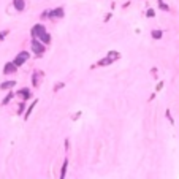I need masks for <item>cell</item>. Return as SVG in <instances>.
<instances>
[{"mask_svg": "<svg viewBox=\"0 0 179 179\" xmlns=\"http://www.w3.org/2000/svg\"><path fill=\"white\" fill-rule=\"evenodd\" d=\"M32 49H33L35 54H43V52H44V44H43V41H41V40L38 41V40L35 38V40L32 41Z\"/></svg>", "mask_w": 179, "mask_h": 179, "instance_id": "obj_1", "label": "cell"}, {"mask_svg": "<svg viewBox=\"0 0 179 179\" xmlns=\"http://www.w3.org/2000/svg\"><path fill=\"white\" fill-rule=\"evenodd\" d=\"M27 59H29V52H27V51H22V52H19V54H17V57L13 60L16 65H17V67H21V65L27 60Z\"/></svg>", "mask_w": 179, "mask_h": 179, "instance_id": "obj_2", "label": "cell"}, {"mask_svg": "<svg viewBox=\"0 0 179 179\" xmlns=\"http://www.w3.org/2000/svg\"><path fill=\"white\" fill-rule=\"evenodd\" d=\"M46 30H44V27L41 25V24H36L33 29H32V36H35V38H40V36L44 33Z\"/></svg>", "mask_w": 179, "mask_h": 179, "instance_id": "obj_3", "label": "cell"}, {"mask_svg": "<svg viewBox=\"0 0 179 179\" xmlns=\"http://www.w3.org/2000/svg\"><path fill=\"white\" fill-rule=\"evenodd\" d=\"M16 68H17V65H16L14 62H8V63L5 65V68H3V73H5V74L14 73V71H16Z\"/></svg>", "mask_w": 179, "mask_h": 179, "instance_id": "obj_4", "label": "cell"}, {"mask_svg": "<svg viewBox=\"0 0 179 179\" xmlns=\"http://www.w3.org/2000/svg\"><path fill=\"white\" fill-rule=\"evenodd\" d=\"M48 16L51 17V19H54V17H62V16H63V8H55V10L49 11Z\"/></svg>", "mask_w": 179, "mask_h": 179, "instance_id": "obj_5", "label": "cell"}, {"mask_svg": "<svg viewBox=\"0 0 179 179\" xmlns=\"http://www.w3.org/2000/svg\"><path fill=\"white\" fill-rule=\"evenodd\" d=\"M13 5H14V8L17 11H22L25 8V2H24V0H13Z\"/></svg>", "mask_w": 179, "mask_h": 179, "instance_id": "obj_6", "label": "cell"}, {"mask_svg": "<svg viewBox=\"0 0 179 179\" xmlns=\"http://www.w3.org/2000/svg\"><path fill=\"white\" fill-rule=\"evenodd\" d=\"M16 86V81H6V82H2L0 84V89H11V87H14Z\"/></svg>", "mask_w": 179, "mask_h": 179, "instance_id": "obj_7", "label": "cell"}, {"mask_svg": "<svg viewBox=\"0 0 179 179\" xmlns=\"http://www.w3.org/2000/svg\"><path fill=\"white\" fill-rule=\"evenodd\" d=\"M38 40H41V41H43L44 44H48V43H51V35H49L48 32H44V33H43V35L40 36Z\"/></svg>", "mask_w": 179, "mask_h": 179, "instance_id": "obj_8", "label": "cell"}, {"mask_svg": "<svg viewBox=\"0 0 179 179\" xmlns=\"http://www.w3.org/2000/svg\"><path fill=\"white\" fill-rule=\"evenodd\" d=\"M17 95H21V97L25 100V98H29V97H30V90H29V89H21L19 92H17Z\"/></svg>", "mask_w": 179, "mask_h": 179, "instance_id": "obj_9", "label": "cell"}, {"mask_svg": "<svg viewBox=\"0 0 179 179\" xmlns=\"http://www.w3.org/2000/svg\"><path fill=\"white\" fill-rule=\"evenodd\" d=\"M108 57H109L112 62H114L116 59H119V57H120V54H119V52H116V51H109V52H108Z\"/></svg>", "mask_w": 179, "mask_h": 179, "instance_id": "obj_10", "label": "cell"}, {"mask_svg": "<svg viewBox=\"0 0 179 179\" xmlns=\"http://www.w3.org/2000/svg\"><path fill=\"white\" fill-rule=\"evenodd\" d=\"M67 166H68V162L65 160V162H63V166H62V169H60V177H62V179L65 177V174H67Z\"/></svg>", "mask_w": 179, "mask_h": 179, "instance_id": "obj_11", "label": "cell"}, {"mask_svg": "<svg viewBox=\"0 0 179 179\" xmlns=\"http://www.w3.org/2000/svg\"><path fill=\"white\" fill-rule=\"evenodd\" d=\"M150 35H152L155 40H160V38H162V35H163V33H162V30H152V32H150Z\"/></svg>", "mask_w": 179, "mask_h": 179, "instance_id": "obj_12", "label": "cell"}, {"mask_svg": "<svg viewBox=\"0 0 179 179\" xmlns=\"http://www.w3.org/2000/svg\"><path fill=\"white\" fill-rule=\"evenodd\" d=\"M35 105H36V100H35V101L32 103V105L29 106V109H27V112H25V119H27V117H29V116H30V112H32V109L35 108Z\"/></svg>", "mask_w": 179, "mask_h": 179, "instance_id": "obj_13", "label": "cell"}, {"mask_svg": "<svg viewBox=\"0 0 179 179\" xmlns=\"http://www.w3.org/2000/svg\"><path fill=\"white\" fill-rule=\"evenodd\" d=\"M111 62H112V60H111L109 57H106V59H101V60L98 62V65H109Z\"/></svg>", "mask_w": 179, "mask_h": 179, "instance_id": "obj_14", "label": "cell"}, {"mask_svg": "<svg viewBox=\"0 0 179 179\" xmlns=\"http://www.w3.org/2000/svg\"><path fill=\"white\" fill-rule=\"evenodd\" d=\"M11 98H13V92H10V93H8V95L5 97V100L2 101V105H6V103H8V101H10Z\"/></svg>", "mask_w": 179, "mask_h": 179, "instance_id": "obj_15", "label": "cell"}, {"mask_svg": "<svg viewBox=\"0 0 179 179\" xmlns=\"http://www.w3.org/2000/svg\"><path fill=\"white\" fill-rule=\"evenodd\" d=\"M158 6H160V8H162V10H165V11H168V5H166V3H163V2H162V0H158Z\"/></svg>", "mask_w": 179, "mask_h": 179, "instance_id": "obj_16", "label": "cell"}, {"mask_svg": "<svg viewBox=\"0 0 179 179\" xmlns=\"http://www.w3.org/2000/svg\"><path fill=\"white\" fill-rule=\"evenodd\" d=\"M146 16H147V17H154V16H155V13H154V10H147V13H146Z\"/></svg>", "mask_w": 179, "mask_h": 179, "instance_id": "obj_17", "label": "cell"}, {"mask_svg": "<svg viewBox=\"0 0 179 179\" xmlns=\"http://www.w3.org/2000/svg\"><path fill=\"white\" fill-rule=\"evenodd\" d=\"M8 35V30H3V32H0V40H5V36Z\"/></svg>", "mask_w": 179, "mask_h": 179, "instance_id": "obj_18", "label": "cell"}, {"mask_svg": "<svg viewBox=\"0 0 179 179\" xmlns=\"http://www.w3.org/2000/svg\"><path fill=\"white\" fill-rule=\"evenodd\" d=\"M62 87H63V82H57V84H55V87H54V89H55V90H59V89H62Z\"/></svg>", "mask_w": 179, "mask_h": 179, "instance_id": "obj_19", "label": "cell"}]
</instances>
